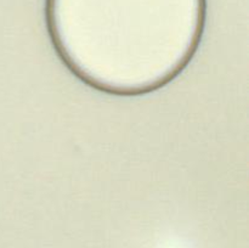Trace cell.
<instances>
[{
  "instance_id": "cell-1",
  "label": "cell",
  "mask_w": 249,
  "mask_h": 248,
  "mask_svg": "<svg viewBox=\"0 0 249 248\" xmlns=\"http://www.w3.org/2000/svg\"><path fill=\"white\" fill-rule=\"evenodd\" d=\"M46 29L88 87L140 96L179 77L203 38L207 0H45Z\"/></svg>"
}]
</instances>
